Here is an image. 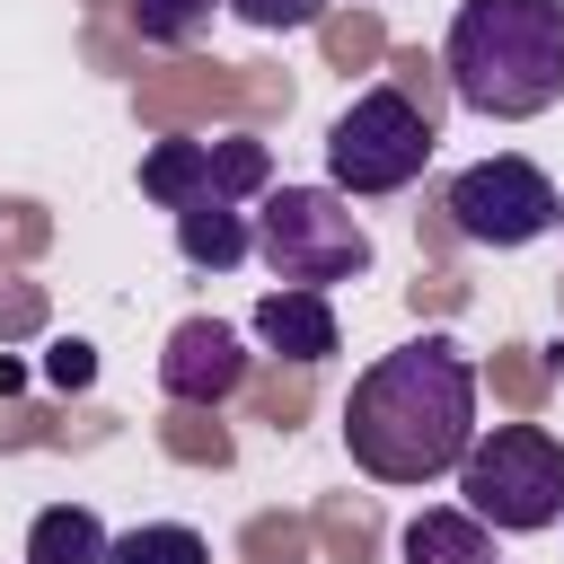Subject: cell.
I'll list each match as a JSON object with an SVG mask.
<instances>
[{
    "instance_id": "6da1fadb",
    "label": "cell",
    "mask_w": 564,
    "mask_h": 564,
    "mask_svg": "<svg viewBox=\"0 0 564 564\" xmlns=\"http://www.w3.org/2000/svg\"><path fill=\"white\" fill-rule=\"evenodd\" d=\"M344 449L379 485L458 476L476 449V361L449 335H414L379 352L344 397Z\"/></svg>"
},
{
    "instance_id": "7a4b0ae2",
    "label": "cell",
    "mask_w": 564,
    "mask_h": 564,
    "mask_svg": "<svg viewBox=\"0 0 564 564\" xmlns=\"http://www.w3.org/2000/svg\"><path fill=\"white\" fill-rule=\"evenodd\" d=\"M441 70L458 106L494 123H529L564 97V0H458Z\"/></svg>"
},
{
    "instance_id": "3957f363",
    "label": "cell",
    "mask_w": 564,
    "mask_h": 564,
    "mask_svg": "<svg viewBox=\"0 0 564 564\" xmlns=\"http://www.w3.org/2000/svg\"><path fill=\"white\" fill-rule=\"evenodd\" d=\"M256 256L273 264L282 291H335L370 273V229L335 185H273L256 203Z\"/></svg>"
},
{
    "instance_id": "277c9868",
    "label": "cell",
    "mask_w": 564,
    "mask_h": 564,
    "mask_svg": "<svg viewBox=\"0 0 564 564\" xmlns=\"http://www.w3.org/2000/svg\"><path fill=\"white\" fill-rule=\"evenodd\" d=\"M458 494H467V511H476L485 529H511V538L555 529V520H564V441L538 432V423H494V432L467 449Z\"/></svg>"
},
{
    "instance_id": "5b68a950",
    "label": "cell",
    "mask_w": 564,
    "mask_h": 564,
    "mask_svg": "<svg viewBox=\"0 0 564 564\" xmlns=\"http://www.w3.org/2000/svg\"><path fill=\"white\" fill-rule=\"evenodd\" d=\"M423 167H432V115L405 88H361L326 132L335 194H405Z\"/></svg>"
},
{
    "instance_id": "8992f818",
    "label": "cell",
    "mask_w": 564,
    "mask_h": 564,
    "mask_svg": "<svg viewBox=\"0 0 564 564\" xmlns=\"http://www.w3.org/2000/svg\"><path fill=\"white\" fill-rule=\"evenodd\" d=\"M441 212H449V229L476 238V247H529V238H546V229L564 220L546 167H529V159H511V150L458 167L449 194H441Z\"/></svg>"
},
{
    "instance_id": "52a82bcc",
    "label": "cell",
    "mask_w": 564,
    "mask_h": 564,
    "mask_svg": "<svg viewBox=\"0 0 564 564\" xmlns=\"http://www.w3.org/2000/svg\"><path fill=\"white\" fill-rule=\"evenodd\" d=\"M159 379H167L176 405H220V397H238L247 352H238V335H229L220 317H185V326L167 335V352H159Z\"/></svg>"
},
{
    "instance_id": "ba28073f",
    "label": "cell",
    "mask_w": 564,
    "mask_h": 564,
    "mask_svg": "<svg viewBox=\"0 0 564 564\" xmlns=\"http://www.w3.org/2000/svg\"><path fill=\"white\" fill-rule=\"evenodd\" d=\"M256 335H264L282 361H326V352L344 344L326 291H264V300H256Z\"/></svg>"
},
{
    "instance_id": "9c48e42d",
    "label": "cell",
    "mask_w": 564,
    "mask_h": 564,
    "mask_svg": "<svg viewBox=\"0 0 564 564\" xmlns=\"http://www.w3.org/2000/svg\"><path fill=\"white\" fill-rule=\"evenodd\" d=\"M247 247H256V220H247L238 203L203 194V203H185V212H176V256H185V264H203V273H229Z\"/></svg>"
},
{
    "instance_id": "30bf717a",
    "label": "cell",
    "mask_w": 564,
    "mask_h": 564,
    "mask_svg": "<svg viewBox=\"0 0 564 564\" xmlns=\"http://www.w3.org/2000/svg\"><path fill=\"white\" fill-rule=\"evenodd\" d=\"M405 564H494V538L476 511H414L405 538H397Z\"/></svg>"
},
{
    "instance_id": "8fae6325",
    "label": "cell",
    "mask_w": 564,
    "mask_h": 564,
    "mask_svg": "<svg viewBox=\"0 0 564 564\" xmlns=\"http://www.w3.org/2000/svg\"><path fill=\"white\" fill-rule=\"evenodd\" d=\"M106 529H97V511H79V502H53V511H35L26 520V564H106Z\"/></svg>"
},
{
    "instance_id": "7c38bea8",
    "label": "cell",
    "mask_w": 564,
    "mask_h": 564,
    "mask_svg": "<svg viewBox=\"0 0 564 564\" xmlns=\"http://www.w3.org/2000/svg\"><path fill=\"white\" fill-rule=\"evenodd\" d=\"M141 194L167 203V212L203 203V194H212V141H159V150L141 159Z\"/></svg>"
},
{
    "instance_id": "4fadbf2b",
    "label": "cell",
    "mask_w": 564,
    "mask_h": 564,
    "mask_svg": "<svg viewBox=\"0 0 564 564\" xmlns=\"http://www.w3.org/2000/svg\"><path fill=\"white\" fill-rule=\"evenodd\" d=\"M106 564H212V546H203V529H185V520H141V529H123V538L106 546Z\"/></svg>"
},
{
    "instance_id": "5bb4252c",
    "label": "cell",
    "mask_w": 564,
    "mask_h": 564,
    "mask_svg": "<svg viewBox=\"0 0 564 564\" xmlns=\"http://www.w3.org/2000/svg\"><path fill=\"white\" fill-rule=\"evenodd\" d=\"M212 9L220 0H132V35L141 44H194L212 26Z\"/></svg>"
},
{
    "instance_id": "9a60e30c",
    "label": "cell",
    "mask_w": 564,
    "mask_h": 564,
    "mask_svg": "<svg viewBox=\"0 0 564 564\" xmlns=\"http://www.w3.org/2000/svg\"><path fill=\"white\" fill-rule=\"evenodd\" d=\"M220 9H238V18L264 26V35H282V26H317V18H326V0H220Z\"/></svg>"
},
{
    "instance_id": "2e32d148",
    "label": "cell",
    "mask_w": 564,
    "mask_h": 564,
    "mask_svg": "<svg viewBox=\"0 0 564 564\" xmlns=\"http://www.w3.org/2000/svg\"><path fill=\"white\" fill-rule=\"evenodd\" d=\"M44 379H53V388H88V379H97V352H88V344H53V352H44Z\"/></svg>"
}]
</instances>
